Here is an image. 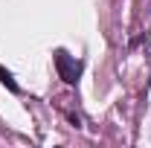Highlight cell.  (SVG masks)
Wrapping results in <instances>:
<instances>
[{"instance_id":"cell-1","label":"cell","mask_w":151,"mask_h":148,"mask_svg":"<svg viewBox=\"0 0 151 148\" xmlns=\"http://www.w3.org/2000/svg\"><path fill=\"white\" fill-rule=\"evenodd\" d=\"M55 67H58V75H61L67 84H76V81H78L81 67H78V64H76L67 52H55Z\"/></svg>"},{"instance_id":"cell-2","label":"cell","mask_w":151,"mask_h":148,"mask_svg":"<svg viewBox=\"0 0 151 148\" xmlns=\"http://www.w3.org/2000/svg\"><path fill=\"white\" fill-rule=\"evenodd\" d=\"M0 81H3V84H6V87H9L12 93H18V84H15L12 73H9V70H3V67H0Z\"/></svg>"}]
</instances>
